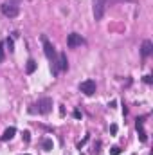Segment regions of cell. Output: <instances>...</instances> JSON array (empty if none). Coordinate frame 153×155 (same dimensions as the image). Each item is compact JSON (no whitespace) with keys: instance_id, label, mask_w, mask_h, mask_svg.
<instances>
[{"instance_id":"ba28073f","label":"cell","mask_w":153,"mask_h":155,"mask_svg":"<svg viewBox=\"0 0 153 155\" xmlns=\"http://www.w3.org/2000/svg\"><path fill=\"white\" fill-rule=\"evenodd\" d=\"M142 123H144L142 119H137V121H135V128H137V134H139L141 143H146L148 137H146V130H144V124H142Z\"/></svg>"},{"instance_id":"30bf717a","label":"cell","mask_w":153,"mask_h":155,"mask_svg":"<svg viewBox=\"0 0 153 155\" xmlns=\"http://www.w3.org/2000/svg\"><path fill=\"white\" fill-rule=\"evenodd\" d=\"M15 134H16V128H15V126H9V128L2 134V137H0V139H2V141H9V139H13V137H15Z\"/></svg>"},{"instance_id":"2e32d148","label":"cell","mask_w":153,"mask_h":155,"mask_svg":"<svg viewBox=\"0 0 153 155\" xmlns=\"http://www.w3.org/2000/svg\"><path fill=\"white\" fill-rule=\"evenodd\" d=\"M110 152H112V155H119V153H121V148H119V146H114Z\"/></svg>"},{"instance_id":"d6986e66","label":"cell","mask_w":153,"mask_h":155,"mask_svg":"<svg viewBox=\"0 0 153 155\" xmlns=\"http://www.w3.org/2000/svg\"><path fill=\"white\" fill-rule=\"evenodd\" d=\"M110 130H112V134H117V126H115V124H112V128H110Z\"/></svg>"},{"instance_id":"7c38bea8","label":"cell","mask_w":153,"mask_h":155,"mask_svg":"<svg viewBox=\"0 0 153 155\" xmlns=\"http://www.w3.org/2000/svg\"><path fill=\"white\" fill-rule=\"evenodd\" d=\"M41 144H43V150H47V152H49V150H52V141H50V139H43V143H41Z\"/></svg>"},{"instance_id":"3957f363","label":"cell","mask_w":153,"mask_h":155,"mask_svg":"<svg viewBox=\"0 0 153 155\" xmlns=\"http://www.w3.org/2000/svg\"><path fill=\"white\" fill-rule=\"evenodd\" d=\"M18 13H20V7H18L16 4H13V2H5V4H2V15H4V16H7V18H15V16H18Z\"/></svg>"},{"instance_id":"277c9868","label":"cell","mask_w":153,"mask_h":155,"mask_svg":"<svg viewBox=\"0 0 153 155\" xmlns=\"http://www.w3.org/2000/svg\"><path fill=\"white\" fill-rule=\"evenodd\" d=\"M105 11H106V0H94V18L97 22L103 20Z\"/></svg>"},{"instance_id":"9c48e42d","label":"cell","mask_w":153,"mask_h":155,"mask_svg":"<svg viewBox=\"0 0 153 155\" xmlns=\"http://www.w3.org/2000/svg\"><path fill=\"white\" fill-rule=\"evenodd\" d=\"M151 52H153V43L150 41V40H144L142 45H141V54H142L144 58H148Z\"/></svg>"},{"instance_id":"ffe728a7","label":"cell","mask_w":153,"mask_h":155,"mask_svg":"<svg viewBox=\"0 0 153 155\" xmlns=\"http://www.w3.org/2000/svg\"><path fill=\"white\" fill-rule=\"evenodd\" d=\"M25 155H29V153H25Z\"/></svg>"},{"instance_id":"5b68a950","label":"cell","mask_w":153,"mask_h":155,"mask_svg":"<svg viewBox=\"0 0 153 155\" xmlns=\"http://www.w3.org/2000/svg\"><path fill=\"white\" fill-rule=\"evenodd\" d=\"M79 90H81L85 96H94V94H96V81H94V79H85V81L79 85Z\"/></svg>"},{"instance_id":"52a82bcc","label":"cell","mask_w":153,"mask_h":155,"mask_svg":"<svg viewBox=\"0 0 153 155\" xmlns=\"http://www.w3.org/2000/svg\"><path fill=\"white\" fill-rule=\"evenodd\" d=\"M69 69V60H67V54L65 52H60L58 54V72H63Z\"/></svg>"},{"instance_id":"8992f818","label":"cell","mask_w":153,"mask_h":155,"mask_svg":"<svg viewBox=\"0 0 153 155\" xmlns=\"http://www.w3.org/2000/svg\"><path fill=\"white\" fill-rule=\"evenodd\" d=\"M85 43V40L81 35H77V33H70L69 35V38H67V45L70 47V49H76V47H81Z\"/></svg>"},{"instance_id":"ac0fdd59","label":"cell","mask_w":153,"mask_h":155,"mask_svg":"<svg viewBox=\"0 0 153 155\" xmlns=\"http://www.w3.org/2000/svg\"><path fill=\"white\" fill-rule=\"evenodd\" d=\"M74 117H76V119H81V112H79V110H74Z\"/></svg>"},{"instance_id":"8fae6325","label":"cell","mask_w":153,"mask_h":155,"mask_svg":"<svg viewBox=\"0 0 153 155\" xmlns=\"http://www.w3.org/2000/svg\"><path fill=\"white\" fill-rule=\"evenodd\" d=\"M36 67H38V63H36V61H34V60L31 58V60L27 61V67H25V72H27V74H33V72L36 71Z\"/></svg>"},{"instance_id":"9a60e30c","label":"cell","mask_w":153,"mask_h":155,"mask_svg":"<svg viewBox=\"0 0 153 155\" xmlns=\"http://www.w3.org/2000/svg\"><path fill=\"white\" fill-rule=\"evenodd\" d=\"M24 141H25V143H29V141H31V134H29L27 130L24 132Z\"/></svg>"},{"instance_id":"4fadbf2b","label":"cell","mask_w":153,"mask_h":155,"mask_svg":"<svg viewBox=\"0 0 153 155\" xmlns=\"http://www.w3.org/2000/svg\"><path fill=\"white\" fill-rule=\"evenodd\" d=\"M5 45H7L9 52H13V51H15V43H13V40H11V38H7V40H5Z\"/></svg>"},{"instance_id":"7a4b0ae2","label":"cell","mask_w":153,"mask_h":155,"mask_svg":"<svg viewBox=\"0 0 153 155\" xmlns=\"http://www.w3.org/2000/svg\"><path fill=\"white\" fill-rule=\"evenodd\" d=\"M50 110H52V99L50 97H41L33 105V108H29V112H33V114L38 112V114H43V116H47Z\"/></svg>"},{"instance_id":"6da1fadb","label":"cell","mask_w":153,"mask_h":155,"mask_svg":"<svg viewBox=\"0 0 153 155\" xmlns=\"http://www.w3.org/2000/svg\"><path fill=\"white\" fill-rule=\"evenodd\" d=\"M41 43H43V52L47 56V60L50 61V71H52V76H58V54H56V49L54 45L49 41L47 36H41Z\"/></svg>"},{"instance_id":"5bb4252c","label":"cell","mask_w":153,"mask_h":155,"mask_svg":"<svg viewBox=\"0 0 153 155\" xmlns=\"http://www.w3.org/2000/svg\"><path fill=\"white\" fill-rule=\"evenodd\" d=\"M4 58H5V52H4V43L0 41V63L4 61Z\"/></svg>"},{"instance_id":"e0dca14e","label":"cell","mask_w":153,"mask_h":155,"mask_svg":"<svg viewBox=\"0 0 153 155\" xmlns=\"http://www.w3.org/2000/svg\"><path fill=\"white\" fill-rule=\"evenodd\" d=\"M151 81H153V79H151V76H144V83H148V85H150Z\"/></svg>"}]
</instances>
